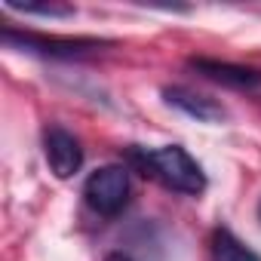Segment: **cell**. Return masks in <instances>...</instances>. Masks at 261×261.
Wrapping results in <instances>:
<instances>
[{"label": "cell", "mask_w": 261, "mask_h": 261, "mask_svg": "<svg viewBox=\"0 0 261 261\" xmlns=\"http://www.w3.org/2000/svg\"><path fill=\"white\" fill-rule=\"evenodd\" d=\"M209 252H212V261H261V255L252 252L243 240H237L233 230H227V227L212 230Z\"/></svg>", "instance_id": "cell-7"}, {"label": "cell", "mask_w": 261, "mask_h": 261, "mask_svg": "<svg viewBox=\"0 0 261 261\" xmlns=\"http://www.w3.org/2000/svg\"><path fill=\"white\" fill-rule=\"evenodd\" d=\"M129 191H133V181H129V169L126 166H101L95 169L86 185H83V197H86V206L105 218H114L126 209L129 203Z\"/></svg>", "instance_id": "cell-3"}, {"label": "cell", "mask_w": 261, "mask_h": 261, "mask_svg": "<svg viewBox=\"0 0 261 261\" xmlns=\"http://www.w3.org/2000/svg\"><path fill=\"white\" fill-rule=\"evenodd\" d=\"M258 221H261V203H258Z\"/></svg>", "instance_id": "cell-10"}, {"label": "cell", "mask_w": 261, "mask_h": 261, "mask_svg": "<svg viewBox=\"0 0 261 261\" xmlns=\"http://www.w3.org/2000/svg\"><path fill=\"white\" fill-rule=\"evenodd\" d=\"M129 160L142 169V175H151V178L163 181L169 191L185 194V197H200L209 185L203 166L181 145H166V148H157V151L129 148Z\"/></svg>", "instance_id": "cell-1"}, {"label": "cell", "mask_w": 261, "mask_h": 261, "mask_svg": "<svg viewBox=\"0 0 261 261\" xmlns=\"http://www.w3.org/2000/svg\"><path fill=\"white\" fill-rule=\"evenodd\" d=\"M105 261H133V258H129V255H123V252H111Z\"/></svg>", "instance_id": "cell-9"}, {"label": "cell", "mask_w": 261, "mask_h": 261, "mask_svg": "<svg viewBox=\"0 0 261 261\" xmlns=\"http://www.w3.org/2000/svg\"><path fill=\"white\" fill-rule=\"evenodd\" d=\"M4 7L13 13H25V16H46V19H71L77 10L68 4H16V0H4Z\"/></svg>", "instance_id": "cell-8"}, {"label": "cell", "mask_w": 261, "mask_h": 261, "mask_svg": "<svg viewBox=\"0 0 261 261\" xmlns=\"http://www.w3.org/2000/svg\"><path fill=\"white\" fill-rule=\"evenodd\" d=\"M43 154L56 178H71L83 166V148L74 133L62 126H46L43 129Z\"/></svg>", "instance_id": "cell-4"}, {"label": "cell", "mask_w": 261, "mask_h": 261, "mask_svg": "<svg viewBox=\"0 0 261 261\" xmlns=\"http://www.w3.org/2000/svg\"><path fill=\"white\" fill-rule=\"evenodd\" d=\"M188 68H194L200 77L230 86V89H258L261 86V71L249 68V65H233V62H221V59H206V56H191Z\"/></svg>", "instance_id": "cell-5"}, {"label": "cell", "mask_w": 261, "mask_h": 261, "mask_svg": "<svg viewBox=\"0 0 261 261\" xmlns=\"http://www.w3.org/2000/svg\"><path fill=\"white\" fill-rule=\"evenodd\" d=\"M0 40L10 49L28 53V56H43V59H83L92 56L95 49L108 46V40H95V37H49V34H37V31H13L4 28Z\"/></svg>", "instance_id": "cell-2"}, {"label": "cell", "mask_w": 261, "mask_h": 261, "mask_svg": "<svg viewBox=\"0 0 261 261\" xmlns=\"http://www.w3.org/2000/svg\"><path fill=\"white\" fill-rule=\"evenodd\" d=\"M163 98H166V105L178 108L181 114L194 117L197 123H221V120H227V111H224L221 101H215V98H209L203 92H194L188 86H166Z\"/></svg>", "instance_id": "cell-6"}]
</instances>
